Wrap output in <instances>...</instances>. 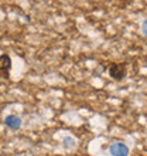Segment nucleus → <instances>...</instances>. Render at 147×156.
I'll return each mask as SVG.
<instances>
[{
	"label": "nucleus",
	"instance_id": "nucleus-1",
	"mask_svg": "<svg viewBox=\"0 0 147 156\" xmlns=\"http://www.w3.org/2000/svg\"><path fill=\"white\" fill-rule=\"evenodd\" d=\"M108 74L110 78H113L116 81H122L125 80V77L127 75V67L125 62H115L110 64L108 68Z\"/></svg>",
	"mask_w": 147,
	"mask_h": 156
},
{
	"label": "nucleus",
	"instance_id": "nucleus-2",
	"mask_svg": "<svg viewBox=\"0 0 147 156\" xmlns=\"http://www.w3.org/2000/svg\"><path fill=\"white\" fill-rule=\"evenodd\" d=\"M110 155L112 156H129V148L127 145L122 144V142H115L110 145Z\"/></svg>",
	"mask_w": 147,
	"mask_h": 156
},
{
	"label": "nucleus",
	"instance_id": "nucleus-3",
	"mask_svg": "<svg viewBox=\"0 0 147 156\" xmlns=\"http://www.w3.org/2000/svg\"><path fill=\"white\" fill-rule=\"evenodd\" d=\"M4 125L7 128H10V129H13V131H17V129H20L21 128V118L20 116L14 115V114H12V115H7L6 118H4Z\"/></svg>",
	"mask_w": 147,
	"mask_h": 156
},
{
	"label": "nucleus",
	"instance_id": "nucleus-4",
	"mask_svg": "<svg viewBox=\"0 0 147 156\" xmlns=\"http://www.w3.org/2000/svg\"><path fill=\"white\" fill-rule=\"evenodd\" d=\"M10 70H12V58L9 54H2L0 55V73H4L7 75Z\"/></svg>",
	"mask_w": 147,
	"mask_h": 156
},
{
	"label": "nucleus",
	"instance_id": "nucleus-5",
	"mask_svg": "<svg viewBox=\"0 0 147 156\" xmlns=\"http://www.w3.org/2000/svg\"><path fill=\"white\" fill-rule=\"evenodd\" d=\"M142 31H143V36L147 38V20H144L142 24Z\"/></svg>",
	"mask_w": 147,
	"mask_h": 156
},
{
	"label": "nucleus",
	"instance_id": "nucleus-6",
	"mask_svg": "<svg viewBox=\"0 0 147 156\" xmlns=\"http://www.w3.org/2000/svg\"><path fill=\"white\" fill-rule=\"evenodd\" d=\"M140 156H142V155H140Z\"/></svg>",
	"mask_w": 147,
	"mask_h": 156
}]
</instances>
